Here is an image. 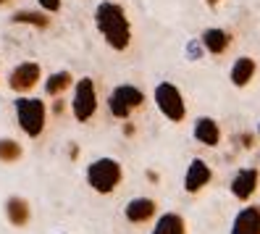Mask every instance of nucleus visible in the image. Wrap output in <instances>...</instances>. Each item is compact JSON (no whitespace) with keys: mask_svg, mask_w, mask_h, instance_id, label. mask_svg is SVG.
Here are the masks:
<instances>
[{"mask_svg":"<svg viewBox=\"0 0 260 234\" xmlns=\"http://www.w3.org/2000/svg\"><path fill=\"white\" fill-rule=\"evenodd\" d=\"M95 21H98V29L103 32V37L108 40V45L113 50L129 48L132 29H129L126 13H124L121 6H116V3H100L98 11H95Z\"/></svg>","mask_w":260,"mask_h":234,"instance_id":"obj_1","label":"nucleus"},{"mask_svg":"<svg viewBox=\"0 0 260 234\" xmlns=\"http://www.w3.org/2000/svg\"><path fill=\"white\" fill-rule=\"evenodd\" d=\"M87 182L95 192H113L116 184L121 182V166L113 158H100L87 168Z\"/></svg>","mask_w":260,"mask_h":234,"instance_id":"obj_2","label":"nucleus"},{"mask_svg":"<svg viewBox=\"0 0 260 234\" xmlns=\"http://www.w3.org/2000/svg\"><path fill=\"white\" fill-rule=\"evenodd\" d=\"M16 116H19L21 129L29 137H37L45 127V103L35 100V98H19L16 100Z\"/></svg>","mask_w":260,"mask_h":234,"instance_id":"obj_3","label":"nucleus"},{"mask_svg":"<svg viewBox=\"0 0 260 234\" xmlns=\"http://www.w3.org/2000/svg\"><path fill=\"white\" fill-rule=\"evenodd\" d=\"M142 100H145V95L137 87H132V84H121V87H116L113 92H111V100H108V108H111V113L116 116V119H126L134 108H140L142 105Z\"/></svg>","mask_w":260,"mask_h":234,"instance_id":"obj_4","label":"nucleus"},{"mask_svg":"<svg viewBox=\"0 0 260 234\" xmlns=\"http://www.w3.org/2000/svg\"><path fill=\"white\" fill-rule=\"evenodd\" d=\"M155 103L158 108L163 111L166 119H171V121H181L187 113V108H184V100H181V92L171 84V82H163L155 87Z\"/></svg>","mask_w":260,"mask_h":234,"instance_id":"obj_5","label":"nucleus"},{"mask_svg":"<svg viewBox=\"0 0 260 234\" xmlns=\"http://www.w3.org/2000/svg\"><path fill=\"white\" fill-rule=\"evenodd\" d=\"M74 116L79 119V121H87V119H92V113L98 111V95H95V84L92 79H79L76 82V92H74Z\"/></svg>","mask_w":260,"mask_h":234,"instance_id":"obj_6","label":"nucleus"},{"mask_svg":"<svg viewBox=\"0 0 260 234\" xmlns=\"http://www.w3.org/2000/svg\"><path fill=\"white\" fill-rule=\"evenodd\" d=\"M40 79V66L37 64H21L13 69L11 74V87L16 92H24V90H32Z\"/></svg>","mask_w":260,"mask_h":234,"instance_id":"obj_7","label":"nucleus"},{"mask_svg":"<svg viewBox=\"0 0 260 234\" xmlns=\"http://www.w3.org/2000/svg\"><path fill=\"white\" fill-rule=\"evenodd\" d=\"M255 187H257V171H255V168H244V171H239V174L234 177L232 192H234V197H239V200H247V197L255 192Z\"/></svg>","mask_w":260,"mask_h":234,"instance_id":"obj_8","label":"nucleus"},{"mask_svg":"<svg viewBox=\"0 0 260 234\" xmlns=\"http://www.w3.org/2000/svg\"><path fill=\"white\" fill-rule=\"evenodd\" d=\"M210 182V168L205 161H192L189 163V171H187V179H184V187L187 192H197Z\"/></svg>","mask_w":260,"mask_h":234,"instance_id":"obj_9","label":"nucleus"},{"mask_svg":"<svg viewBox=\"0 0 260 234\" xmlns=\"http://www.w3.org/2000/svg\"><path fill=\"white\" fill-rule=\"evenodd\" d=\"M232 234H260V208H244L234 218Z\"/></svg>","mask_w":260,"mask_h":234,"instance_id":"obj_10","label":"nucleus"},{"mask_svg":"<svg viewBox=\"0 0 260 234\" xmlns=\"http://www.w3.org/2000/svg\"><path fill=\"white\" fill-rule=\"evenodd\" d=\"M155 216V202L147 200V197H134L129 200V206H126V218L132 224H142L147 221V218Z\"/></svg>","mask_w":260,"mask_h":234,"instance_id":"obj_11","label":"nucleus"},{"mask_svg":"<svg viewBox=\"0 0 260 234\" xmlns=\"http://www.w3.org/2000/svg\"><path fill=\"white\" fill-rule=\"evenodd\" d=\"M194 137L200 139L203 145L213 148V145H218V139H221V132H218V124L213 121V119H197L194 124Z\"/></svg>","mask_w":260,"mask_h":234,"instance_id":"obj_12","label":"nucleus"},{"mask_svg":"<svg viewBox=\"0 0 260 234\" xmlns=\"http://www.w3.org/2000/svg\"><path fill=\"white\" fill-rule=\"evenodd\" d=\"M152 234H184V221L176 213H163L158 218L155 229H152Z\"/></svg>","mask_w":260,"mask_h":234,"instance_id":"obj_13","label":"nucleus"},{"mask_svg":"<svg viewBox=\"0 0 260 234\" xmlns=\"http://www.w3.org/2000/svg\"><path fill=\"white\" fill-rule=\"evenodd\" d=\"M252 74H255V61L252 58H239L234 64V69H232V82L237 87H244L252 79Z\"/></svg>","mask_w":260,"mask_h":234,"instance_id":"obj_14","label":"nucleus"},{"mask_svg":"<svg viewBox=\"0 0 260 234\" xmlns=\"http://www.w3.org/2000/svg\"><path fill=\"white\" fill-rule=\"evenodd\" d=\"M6 211H8L11 224L24 226V224L29 221V206H26V200H21V197H11L8 206H6Z\"/></svg>","mask_w":260,"mask_h":234,"instance_id":"obj_15","label":"nucleus"},{"mask_svg":"<svg viewBox=\"0 0 260 234\" xmlns=\"http://www.w3.org/2000/svg\"><path fill=\"white\" fill-rule=\"evenodd\" d=\"M203 42H205V48L210 53H223L229 48V35L223 32V29H208V32L203 35Z\"/></svg>","mask_w":260,"mask_h":234,"instance_id":"obj_16","label":"nucleus"},{"mask_svg":"<svg viewBox=\"0 0 260 234\" xmlns=\"http://www.w3.org/2000/svg\"><path fill=\"white\" fill-rule=\"evenodd\" d=\"M71 84V74L69 71H60V74H53L48 84H45V90H48V95H58V92H63L66 87Z\"/></svg>","mask_w":260,"mask_h":234,"instance_id":"obj_17","label":"nucleus"},{"mask_svg":"<svg viewBox=\"0 0 260 234\" xmlns=\"http://www.w3.org/2000/svg\"><path fill=\"white\" fill-rule=\"evenodd\" d=\"M21 158V148L13 139H0V161H19Z\"/></svg>","mask_w":260,"mask_h":234,"instance_id":"obj_18","label":"nucleus"},{"mask_svg":"<svg viewBox=\"0 0 260 234\" xmlns=\"http://www.w3.org/2000/svg\"><path fill=\"white\" fill-rule=\"evenodd\" d=\"M13 21H16V24H35L40 29L48 26V19H45L42 13H32V11H19L16 16H13Z\"/></svg>","mask_w":260,"mask_h":234,"instance_id":"obj_19","label":"nucleus"},{"mask_svg":"<svg viewBox=\"0 0 260 234\" xmlns=\"http://www.w3.org/2000/svg\"><path fill=\"white\" fill-rule=\"evenodd\" d=\"M40 6L45 11H58L60 8V0H40Z\"/></svg>","mask_w":260,"mask_h":234,"instance_id":"obj_20","label":"nucleus"},{"mask_svg":"<svg viewBox=\"0 0 260 234\" xmlns=\"http://www.w3.org/2000/svg\"><path fill=\"white\" fill-rule=\"evenodd\" d=\"M208 3H210V6H218V0H208Z\"/></svg>","mask_w":260,"mask_h":234,"instance_id":"obj_21","label":"nucleus"},{"mask_svg":"<svg viewBox=\"0 0 260 234\" xmlns=\"http://www.w3.org/2000/svg\"><path fill=\"white\" fill-rule=\"evenodd\" d=\"M0 3H6V0H0Z\"/></svg>","mask_w":260,"mask_h":234,"instance_id":"obj_22","label":"nucleus"}]
</instances>
